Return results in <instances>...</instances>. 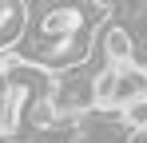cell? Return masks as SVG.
Masks as SVG:
<instances>
[{
  "instance_id": "cell-2",
  "label": "cell",
  "mask_w": 147,
  "mask_h": 143,
  "mask_svg": "<svg viewBox=\"0 0 147 143\" xmlns=\"http://www.w3.org/2000/svg\"><path fill=\"white\" fill-rule=\"evenodd\" d=\"M92 48H96L107 64H127V60H135V44H131L127 28H119V24H103Z\"/></svg>"
},
{
  "instance_id": "cell-1",
  "label": "cell",
  "mask_w": 147,
  "mask_h": 143,
  "mask_svg": "<svg viewBox=\"0 0 147 143\" xmlns=\"http://www.w3.org/2000/svg\"><path fill=\"white\" fill-rule=\"evenodd\" d=\"M147 92V64L127 60L115 68V92H111V107H127L131 99H139Z\"/></svg>"
},
{
  "instance_id": "cell-4",
  "label": "cell",
  "mask_w": 147,
  "mask_h": 143,
  "mask_svg": "<svg viewBox=\"0 0 147 143\" xmlns=\"http://www.w3.org/2000/svg\"><path fill=\"white\" fill-rule=\"evenodd\" d=\"M127 143H147V127H143V131H135V135H131Z\"/></svg>"
},
{
  "instance_id": "cell-3",
  "label": "cell",
  "mask_w": 147,
  "mask_h": 143,
  "mask_svg": "<svg viewBox=\"0 0 147 143\" xmlns=\"http://www.w3.org/2000/svg\"><path fill=\"white\" fill-rule=\"evenodd\" d=\"M119 119L131 127V131H143L147 127V92L139 95V99H131L127 107H119Z\"/></svg>"
}]
</instances>
